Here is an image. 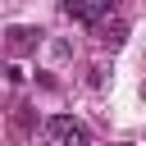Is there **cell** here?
<instances>
[{
  "mask_svg": "<svg viewBox=\"0 0 146 146\" xmlns=\"http://www.w3.org/2000/svg\"><path fill=\"white\" fill-rule=\"evenodd\" d=\"M41 41H46V32L32 27V23H14V27H5V50H9V55H36Z\"/></svg>",
  "mask_w": 146,
  "mask_h": 146,
  "instance_id": "1",
  "label": "cell"
},
{
  "mask_svg": "<svg viewBox=\"0 0 146 146\" xmlns=\"http://www.w3.org/2000/svg\"><path fill=\"white\" fill-rule=\"evenodd\" d=\"M96 36H100V46L119 50V46L128 41V23H123V18H110V23H100V27H96Z\"/></svg>",
  "mask_w": 146,
  "mask_h": 146,
  "instance_id": "2",
  "label": "cell"
},
{
  "mask_svg": "<svg viewBox=\"0 0 146 146\" xmlns=\"http://www.w3.org/2000/svg\"><path fill=\"white\" fill-rule=\"evenodd\" d=\"M73 123H78L73 114H55V119H46V123H41V137H46V141H59V137H64Z\"/></svg>",
  "mask_w": 146,
  "mask_h": 146,
  "instance_id": "3",
  "label": "cell"
},
{
  "mask_svg": "<svg viewBox=\"0 0 146 146\" xmlns=\"http://www.w3.org/2000/svg\"><path fill=\"white\" fill-rule=\"evenodd\" d=\"M59 146H91V137H87V128H82V123H73V128L59 137Z\"/></svg>",
  "mask_w": 146,
  "mask_h": 146,
  "instance_id": "4",
  "label": "cell"
},
{
  "mask_svg": "<svg viewBox=\"0 0 146 146\" xmlns=\"http://www.w3.org/2000/svg\"><path fill=\"white\" fill-rule=\"evenodd\" d=\"M14 123H18L23 132H27V128H36V114H32V105H18V110H14Z\"/></svg>",
  "mask_w": 146,
  "mask_h": 146,
  "instance_id": "5",
  "label": "cell"
},
{
  "mask_svg": "<svg viewBox=\"0 0 146 146\" xmlns=\"http://www.w3.org/2000/svg\"><path fill=\"white\" fill-rule=\"evenodd\" d=\"M105 82H110V68H105V64H96V68L87 73V87H96V91H100Z\"/></svg>",
  "mask_w": 146,
  "mask_h": 146,
  "instance_id": "6",
  "label": "cell"
},
{
  "mask_svg": "<svg viewBox=\"0 0 146 146\" xmlns=\"http://www.w3.org/2000/svg\"><path fill=\"white\" fill-rule=\"evenodd\" d=\"M50 55H55V59H68L73 46H68V41H50Z\"/></svg>",
  "mask_w": 146,
  "mask_h": 146,
  "instance_id": "7",
  "label": "cell"
},
{
  "mask_svg": "<svg viewBox=\"0 0 146 146\" xmlns=\"http://www.w3.org/2000/svg\"><path fill=\"white\" fill-rule=\"evenodd\" d=\"M5 78H9V82H14V87H18V82H23V78H27V73H23V68H18V64H5Z\"/></svg>",
  "mask_w": 146,
  "mask_h": 146,
  "instance_id": "8",
  "label": "cell"
}]
</instances>
